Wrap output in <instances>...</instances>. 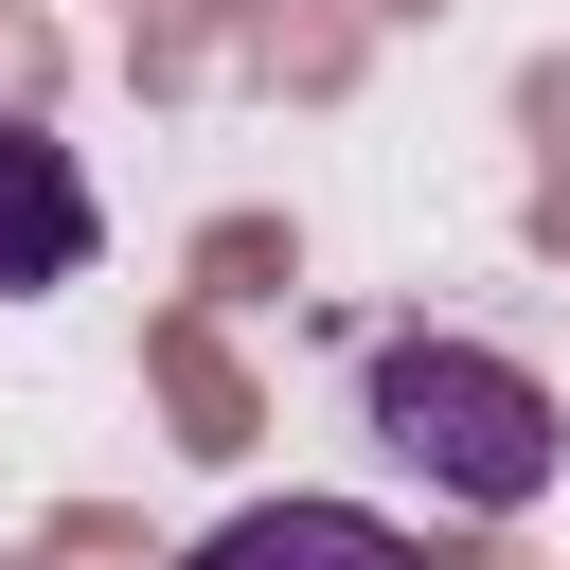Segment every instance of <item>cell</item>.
I'll return each mask as SVG.
<instances>
[{
  "label": "cell",
  "instance_id": "6da1fadb",
  "mask_svg": "<svg viewBox=\"0 0 570 570\" xmlns=\"http://www.w3.org/2000/svg\"><path fill=\"white\" fill-rule=\"evenodd\" d=\"M356 410H374V445L428 481V499H463V517H534L552 499V463H570V410H552V374L534 356H499V338H374L356 356Z\"/></svg>",
  "mask_w": 570,
  "mask_h": 570
},
{
  "label": "cell",
  "instance_id": "7a4b0ae2",
  "mask_svg": "<svg viewBox=\"0 0 570 570\" xmlns=\"http://www.w3.org/2000/svg\"><path fill=\"white\" fill-rule=\"evenodd\" d=\"M89 249H107V196H89V160H71L36 107H0V303H53V285H89Z\"/></svg>",
  "mask_w": 570,
  "mask_h": 570
},
{
  "label": "cell",
  "instance_id": "3957f363",
  "mask_svg": "<svg viewBox=\"0 0 570 570\" xmlns=\"http://www.w3.org/2000/svg\"><path fill=\"white\" fill-rule=\"evenodd\" d=\"M178 570H428V534H392L374 499H249V517H214Z\"/></svg>",
  "mask_w": 570,
  "mask_h": 570
}]
</instances>
